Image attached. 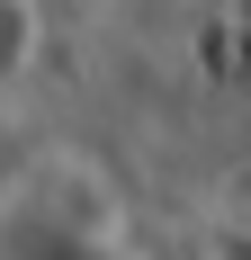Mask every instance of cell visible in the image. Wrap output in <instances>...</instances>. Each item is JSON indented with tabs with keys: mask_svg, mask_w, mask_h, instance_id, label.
Listing matches in <instances>:
<instances>
[{
	"mask_svg": "<svg viewBox=\"0 0 251 260\" xmlns=\"http://www.w3.org/2000/svg\"><path fill=\"white\" fill-rule=\"evenodd\" d=\"M36 260H99V251H36Z\"/></svg>",
	"mask_w": 251,
	"mask_h": 260,
	"instance_id": "cell-1",
	"label": "cell"
}]
</instances>
